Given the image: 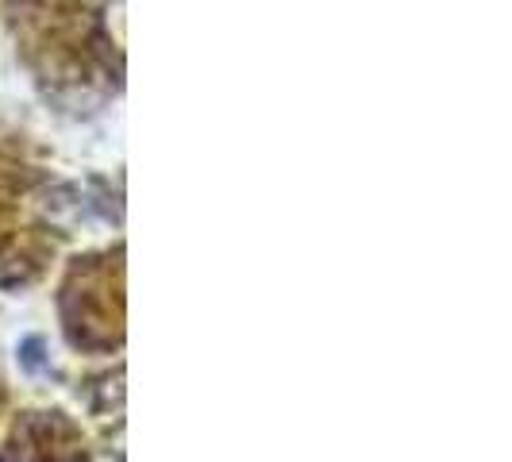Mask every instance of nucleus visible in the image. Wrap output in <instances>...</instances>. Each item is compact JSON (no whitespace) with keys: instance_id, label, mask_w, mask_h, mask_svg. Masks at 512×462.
<instances>
[{"instance_id":"1","label":"nucleus","mask_w":512,"mask_h":462,"mask_svg":"<svg viewBox=\"0 0 512 462\" xmlns=\"http://www.w3.org/2000/svg\"><path fill=\"white\" fill-rule=\"evenodd\" d=\"M0 20L51 85H104L120 66V0H0Z\"/></svg>"}]
</instances>
